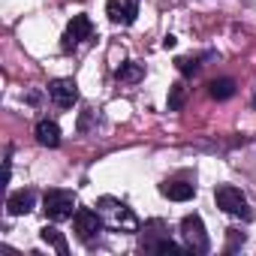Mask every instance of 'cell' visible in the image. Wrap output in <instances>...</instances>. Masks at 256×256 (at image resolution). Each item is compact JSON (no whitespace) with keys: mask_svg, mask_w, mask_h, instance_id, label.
<instances>
[{"mask_svg":"<svg viewBox=\"0 0 256 256\" xmlns=\"http://www.w3.org/2000/svg\"><path fill=\"white\" fill-rule=\"evenodd\" d=\"M214 199H217V208H223V211L232 214V217H241V220H250V217H253L247 199H244L241 190H235V187H220V190L214 193Z\"/></svg>","mask_w":256,"mask_h":256,"instance_id":"obj_2","label":"cell"},{"mask_svg":"<svg viewBox=\"0 0 256 256\" xmlns=\"http://www.w3.org/2000/svg\"><path fill=\"white\" fill-rule=\"evenodd\" d=\"M90 30H94V24H90V18H88V16H72L70 28H66V34H64V52L78 48V46L90 36Z\"/></svg>","mask_w":256,"mask_h":256,"instance_id":"obj_6","label":"cell"},{"mask_svg":"<svg viewBox=\"0 0 256 256\" xmlns=\"http://www.w3.org/2000/svg\"><path fill=\"white\" fill-rule=\"evenodd\" d=\"M34 190H16L12 196H10V202H6V208H10V214H28V211H34Z\"/></svg>","mask_w":256,"mask_h":256,"instance_id":"obj_11","label":"cell"},{"mask_svg":"<svg viewBox=\"0 0 256 256\" xmlns=\"http://www.w3.org/2000/svg\"><path fill=\"white\" fill-rule=\"evenodd\" d=\"M42 241L54 244V247H58V253H60V256H66V241H64V235H60L54 226H46V229H42Z\"/></svg>","mask_w":256,"mask_h":256,"instance_id":"obj_13","label":"cell"},{"mask_svg":"<svg viewBox=\"0 0 256 256\" xmlns=\"http://www.w3.org/2000/svg\"><path fill=\"white\" fill-rule=\"evenodd\" d=\"M208 94H211L214 100H229V96L235 94V82H232V78H214V82L208 84Z\"/></svg>","mask_w":256,"mask_h":256,"instance_id":"obj_12","label":"cell"},{"mask_svg":"<svg viewBox=\"0 0 256 256\" xmlns=\"http://www.w3.org/2000/svg\"><path fill=\"white\" fill-rule=\"evenodd\" d=\"M100 229H102V220H100V214H96V211H88V208L76 211V232H78V238H82V241L94 238Z\"/></svg>","mask_w":256,"mask_h":256,"instance_id":"obj_8","label":"cell"},{"mask_svg":"<svg viewBox=\"0 0 256 256\" xmlns=\"http://www.w3.org/2000/svg\"><path fill=\"white\" fill-rule=\"evenodd\" d=\"M178 70H181L184 76H190V72L199 70V60H196V58H193V60H190V58H178Z\"/></svg>","mask_w":256,"mask_h":256,"instance_id":"obj_16","label":"cell"},{"mask_svg":"<svg viewBox=\"0 0 256 256\" xmlns=\"http://www.w3.org/2000/svg\"><path fill=\"white\" fill-rule=\"evenodd\" d=\"M184 96H187V88L178 82V84H172V96H169V108L172 112H178L181 106H184Z\"/></svg>","mask_w":256,"mask_h":256,"instance_id":"obj_15","label":"cell"},{"mask_svg":"<svg viewBox=\"0 0 256 256\" xmlns=\"http://www.w3.org/2000/svg\"><path fill=\"white\" fill-rule=\"evenodd\" d=\"M181 232H184V241L193 253H205L208 250V235H205V223L199 214H187L181 220Z\"/></svg>","mask_w":256,"mask_h":256,"instance_id":"obj_3","label":"cell"},{"mask_svg":"<svg viewBox=\"0 0 256 256\" xmlns=\"http://www.w3.org/2000/svg\"><path fill=\"white\" fill-rule=\"evenodd\" d=\"M42 211L52 217V220H66L76 214V196L70 190H48L46 199H42Z\"/></svg>","mask_w":256,"mask_h":256,"instance_id":"obj_1","label":"cell"},{"mask_svg":"<svg viewBox=\"0 0 256 256\" xmlns=\"http://www.w3.org/2000/svg\"><path fill=\"white\" fill-rule=\"evenodd\" d=\"M151 250H157V253H184V247H178L175 241H160V244H154Z\"/></svg>","mask_w":256,"mask_h":256,"instance_id":"obj_17","label":"cell"},{"mask_svg":"<svg viewBox=\"0 0 256 256\" xmlns=\"http://www.w3.org/2000/svg\"><path fill=\"white\" fill-rule=\"evenodd\" d=\"M100 211L106 214V220H108L114 229H136L133 211L126 208V205H120V202H114V199H102V202H100Z\"/></svg>","mask_w":256,"mask_h":256,"instance_id":"obj_4","label":"cell"},{"mask_svg":"<svg viewBox=\"0 0 256 256\" xmlns=\"http://www.w3.org/2000/svg\"><path fill=\"white\" fill-rule=\"evenodd\" d=\"M48 96L54 100V106L72 108V106L78 102V84H76L72 78H54V82L48 84Z\"/></svg>","mask_w":256,"mask_h":256,"instance_id":"obj_5","label":"cell"},{"mask_svg":"<svg viewBox=\"0 0 256 256\" xmlns=\"http://www.w3.org/2000/svg\"><path fill=\"white\" fill-rule=\"evenodd\" d=\"M142 72H145V70H142V64H126V66H120V70H118V78H120V82H139V78H142Z\"/></svg>","mask_w":256,"mask_h":256,"instance_id":"obj_14","label":"cell"},{"mask_svg":"<svg viewBox=\"0 0 256 256\" xmlns=\"http://www.w3.org/2000/svg\"><path fill=\"white\" fill-rule=\"evenodd\" d=\"M106 12L112 22H120V24H133L136 16H139V0H126V4H118V0H108L106 4Z\"/></svg>","mask_w":256,"mask_h":256,"instance_id":"obj_7","label":"cell"},{"mask_svg":"<svg viewBox=\"0 0 256 256\" xmlns=\"http://www.w3.org/2000/svg\"><path fill=\"white\" fill-rule=\"evenodd\" d=\"M160 193H163L166 199H172V202H187V199H193L196 187L187 184V181H166V184L160 187Z\"/></svg>","mask_w":256,"mask_h":256,"instance_id":"obj_9","label":"cell"},{"mask_svg":"<svg viewBox=\"0 0 256 256\" xmlns=\"http://www.w3.org/2000/svg\"><path fill=\"white\" fill-rule=\"evenodd\" d=\"M36 142L46 148H58L60 145V126L54 120H40L36 124Z\"/></svg>","mask_w":256,"mask_h":256,"instance_id":"obj_10","label":"cell"}]
</instances>
